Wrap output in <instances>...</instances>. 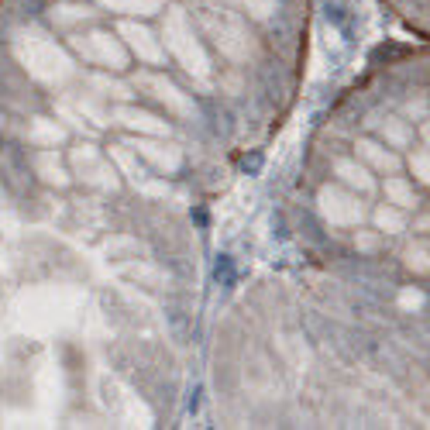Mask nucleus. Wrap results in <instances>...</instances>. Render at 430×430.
I'll list each match as a JSON object with an SVG mask.
<instances>
[{
  "label": "nucleus",
  "mask_w": 430,
  "mask_h": 430,
  "mask_svg": "<svg viewBox=\"0 0 430 430\" xmlns=\"http://www.w3.org/2000/svg\"><path fill=\"white\" fill-rule=\"evenodd\" d=\"M214 279L220 282V286H235L237 282V269H235V258H231V255H217Z\"/></svg>",
  "instance_id": "obj_1"
}]
</instances>
